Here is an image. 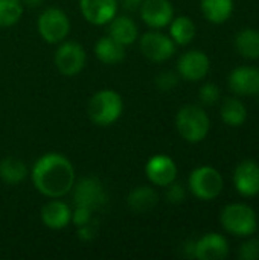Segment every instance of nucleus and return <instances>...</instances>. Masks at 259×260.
<instances>
[{"label": "nucleus", "mask_w": 259, "mask_h": 260, "mask_svg": "<svg viewBox=\"0 0 259 260\" xmlns=\"http://www.w3.org/2000/svg\"><path fill=\"white\" fill-rule=\"evenodd\" d=\"M32 181L38 192L50 198L69 193L75 183L72 163L60 154H46L38 158L32 169Z\"/></svg>", "instance_id": "obj_1"}, {"label": "nucleus", "mask_w": 259, "mask_h": 260, "mask_svg": "<svg viewBox=\"0 0 259 260\" xmlns=\"http://www.w3.org/2000/svg\"><path fill=\"white\" fill-rule=\"evenodd\" d=\"M122 98L113 90H101L93 94L87 105L90 120L99 126H107L116 122L122 113Z\"/></svg>", "instance_id": "obj_2"}, {"label": "nucleus", "mask_w": 259, "mask_h": 260, "mask_svg": "<svg viewBox=\"0 0 259 260\" xmlns=\"http://www.w3.org/2000/svg\"><path fill=\"white\" fill-rule=\"evenodd\" d=\"M176 125L186 142L198 143L208 136L211 122L203 108L197 105H186L177 113Z\"/></svg>", "instance_id": "obj_3"}, {"label": "nucleus", "mask_w": 259, "mask_h": 260, "mask_svg": "<svg viewBox=\"0 0 259 260\" xmlns=\"http://www.w3.org/2000/svg\"><path fill=\"white\" fill-rule=\"evenodd\" d=\"M221 224L226 232L235 236H250L258 229L256 213L246 204H231L224 207Z\"/></svg>", "instance_id": "obj_4"}, {"label": "nucleus", "mask_w": 259, "mask_h": 260, "mask_svg": "<svg viewBox=\"0 0 259 260\" xmlns=\"http://www.w3.org/2000/svg\"><path fill=\"white\" fill-rule=\"evenodd\" d=\"M189 187L191 192L203 200V201H209L217 198L221 190H223V177L221 174L209 166H203L195 169L191 177H189Z\"/></svg>", "instance_id": "obj_5"}, {"label": "nucleus", "mask_w": 259, "mask_h": 260, "mask_svg": "<svg viewBox=\"0 0 259 260\" xmlns=\"http://www.w3.org/2000/svg\"><path fill=\"white\" fill-rule=\"evenodd\" d=\"M70 23L67 15L56 8L46 9L38 18V32L47 43H60L69 34Z\"/></svg>", "instance_id": "obj_6"}, {"label": "nucleus", "mask_w": 259, "mask_h": 260, "mask_svg": "<svg viewBox=\"0 0 259 260\" xmlns=\"http://www.w3.org/2000/svg\"><path fill=\"white\" fill-rule=\"evenodd\" d=\"M107 201L102 183L95 177H87L78 181L73 192V203L76 207H85L92 212L104 207Z\"/></svg>", "instance_id": "obj_7"}, {"label": "nucleus", "mask_w": 259, "mask_h": 260, "mask_svg": "<svg viewBox=\"0 0 259 260\" xmlns=\"http://www.w3.org/2000/svg\"><path fill=\"white\" fill-rule=\"evenodd\" d=\"M85 64L84 49L73 41L63 43L55 53V66L64 76H73L82 70Z\"/></svg>", "instance_id": "obj_8"}, {"label": "nucleus", "mask_w": 259, "mask_h": 260, "mask_svg": "<svg viewBox=\"0 0 259 260\" xmlns=\"http://www.w3.org/2000/svg\"><path fill=\"white\" fill-rule=\"evenodd\" d=\"M140 50L145 58L154 62H162L174 55L176 46L169 37L160 32H148L140 40Z\"/></svg>", "instance_id": "obj_9"}, {"label": "nucleus", "mask_w": 259, "mask_h": 260, "mask_svg": "<svg viewBox=\"0 0 259 260\" xmlns=\"http://www.w3.org/2000/svg\"><path fill=\"white\" fill-rule=\"evenodd\" d=\"M148 180L156 186L166 187L177 177V166L168 155H154L148 160L145 166Z\"/></svg>", "instance_id": "obj_10"}, {"label": "nucleus", "mask_w": 259, "mask_h": 260, "mask_svg": "<svg viewBox=\"0 0 259 260\" xmlns=\"http://www.w3.org/2000/svg\"><path fill=\"white\" fill-rule=\"evenodd\" d=\"M229 254L227 241L218 233H209L200 238L194 245V257L200 260H223Z\"/></svg>", "instance_id": "obj_11"}, {"label": "nucleus", "mask_w": 259, "mask_h": 260, "mask_svg": "<svg viewBox=\"0 0 259 260\" xmlns=\"http://www.w3.org/2000/svg\"><path fill=\"white\" fill-rule=\"evenodd\" d=\"M234 184L243 197L259 193V166L253 160H244L234 172Z\"/></svg>", "instance_id": "obj_12"}, {"label": "nucleus", "mask_w": 259, "mask_h": 260, "mask_svg": "<svg viewBox=\"0 0 259 260\" xmlns=\"http://www.w3.org/2000/svg\"><path fill=\"white\" fill-rule=\"evenodd\" d=\"M177 69L182 78L188 81H200L209 72V58L200 50H191L180 56Z\"/></svg>", "instance_id": "obj_13"}, {"label": "nucleus", "mask_w": 259, "mask_h": 260, "mask_svg": "<svg viewBox=\"0 0 259 260\" xmlns=\"http://www.w3.org/2000/svg\"><path fill=\"white\" fill-rule=\"evenodd\" d=\"M142 20L151 27H165L172 21L174 9L169 0H143L140 6Z\"/></svg>", "instance_id": "obj_14"}, {"label": "nucleus", "mask_w": 259, "mask_h": 260, "mask_svg": "<svg viewBox=\"0 0 259 260\" xmlns=\"http://www.w3.org/2000/svg\"><path fill=\"white\" fill-rule=\"evenodd\" d=\"M79 5L84 18L93 24L110 23L118 11L116 0H81Z\"/></svg>", "instance_id": "obj_15"}, {"label": "nucleus", "mask_w": 259, "mask_h": 260, "mask_svg": "<svg viewBox=\"0 0 259 260\" xmlns=\"http://www.w3.org/2000/svg\"><path fill=\"white\" fill-rule=\"evenodd\" d=\"M229 87L235 94L252 96L259 93V70L252 67H238L229 76Z\"/></svg>", "instance_id": "obj_16"}, {"label": "nucleus", "mask_w": 259, "mask_h": 260, "mask_svg": "<svg viewBox=\"0 0 259 260\" xmlns=\"http://www.w3.org/2000/svg\"><path fill=\"white\" fill-rule=\"evenodd\" d=\"M41 219L46 227L60 230L72 221V210L63 201H50L41 209Z\"/></svg>", "instance_id": "obj_17"}, {"label": "nucleus", "mask_w": 259, "mask_h": 260, "mask_svg": "<svg viewBox=\"0 0 259 260\" xmlns=\"http://www.w3.org/2000/svg\"><path fill=\"white\" fill-rule=\"evenodd\" d=\"M108 35L122 46H130L137 38V26L130 17H114L110 21Z\"/></svg>", "instance_id": "obj_18"}, {"label": "nucleus", "mask_w": 259, "mask_h": 260, "mask_svg": "<svg viewBox=\"0 0 259 260\" xmlns=\"http://www.w3.org/2000/svg\"><path fill=\"white\" fill-rule=\"evenodd\" d=\"M157 201H159L157 192L148 186L136 187L134 190H131V193L128 195V200H127L130 210H133L134 213L151 212L156 207Z\"/></svg>", "instance_id": "obj_19"}, {"label": "nucleus", "mask_w": 259, "mask_h": 260, "mask_svg": "<svg viewBox=\"0 0 259 260\" xmlns=\"http://www.w3.org/2000/svg\"><path fill=\"white\" fill-rule=\"evenodd\" d=\"M124 47L125 46H122L114 38L107 35V37H102L96 43L95 53H96V58L99 61H102L104 64H118L125 58V49Z\"/></svg>", "instance_id": "obj_20"}, {"label": "nucleus", "mask_w": 259, "mask_h": 260, "mask_svg": "<svg viewBox=\"0 0 259 260\" xmlns=\"http://www.w3.org/2000/svg\"><path fill=\"white\" fill-rule=\"evenodd\" d=\"M202 11L212 23H224L234 11V0H202Z\"/></svg>", "instance_id": "obj_21"}, {"label": "nucleus", "mask_w": 259, "mask_h": 260, "mask_svg": "<svg viewBox=\"0 0 259 260\" xmlns=\"http://www.w3.org/2000/svg\"><path fill=\"white\" fill-rule=\"evenodd\" d=\"M235 47L241 56L249 59L259 58V32L255 29H244L235 37Z\"/></svg>", "instance_id": "obj_22"}, {"label": "nucleus", "mask_w": 259, "mask_h": 260, "mask_svg": "<svg viewBox=\"0 0 259 260\" xmlns=\"http://www.w3.org/2000/svg\"><path fill=\"white\" fill-rule=\"evenodd\" d=\"M27 169L18 158L8 157L0 161V178L8 184H18L26 178Z\"/></svg>", "instance_id": "obj_23"}, {"label": "nucleus", "mask_w": 259, "mask_h": 260, "mask_svg": "<svg viewBox=\"0 0 259 260\" xmlns=\"http://www.w3.org/2000/svg\"><path fill=\"white\" fill-rule=\"evenodd\" d=\"M221 119L231 126H240L247 119V110L238 99H226L221 107Z\"/></svg>", "instance_id": "obj_24"}, {"label": "nucleus", "mask_w": 259, "mask_h": 260, "mask_svg": "<svg viewBox=\"0 0 259 260\" xmlns=\"http://www.w3.org/2000/svg\"><path fill=\"white\" fill-rule=\"evenodd\" d=\"M171 37L177 44H188L195 37V24L188 17H177L171 23Z\"/></svg>", "instance_id": "obj_25"}, {"label": "nucleus", "mask_w": 259, "mask_h": 260, "mask_svg": "<svg viewBox=\"0 0 259 260\" xmlns=\"http://www.w3.org/2000/svg\"><path fill=\"white\" fill-rule=\"evenodd\" d=\"M23 12L21 0H0V26L8 27L15 24Z\"/></svg>", "instance_id": "obj_26"}, {"label": "nucleus", "mask_w": 259, "mask_h": 260, "mask_svg": "<svg viewBox=\"0 0 259 260\" xmlns=\"http://www.w3.org/2000/svg\"><path fill=\"white\" fill-rule=\"evenodd\" d=\"M238 257L243 260L259 259V239H249L244 242L238 251Z\"/></svg>", "instance_id": "obj_27"}, {"label": "nucleus", "mask_w": 259, "mask_h": 260, "mask_svg": "<svg viewBox=\"0 0 259 260\" xmlns=\"http://www.w3.org/2000/svg\"><path fill=\"white\" fill-rule=\"evenodd\" d=\"M200 101L205 105H214L220 99V88L215 84H205L200 88Z\"/></svg>", "instance_id": "obj_28"}, {"label": "nucleus", "mask_w": 259, "mask_h": 260, "mask_svg": "<svg viewBox=\"0 0 259 260\" xmlns=\"http://www.w3.org/2000/svg\"><path fill=\"white\" fill-rule=\"evenodd\" d=\"M179 84V76L174 72H162L156 78V85L162 91H169Z\"/></svg>", "instance_id": "obj_29"}, {"label": "nucleus", "mask_w": 259, "mask_h": 260, "mask_svg": "<svg viewBox=\"0 0 259 260\" xmlns=\"http://www.w3.org/2000/svg\"><path fill=\"white\" fill-rule=\"evenodd\" d=\"M168 187V190H166V200L171 203V204H180L183 200H185V197H186V192H185V189H183V186L180 184V183H171V184H168L166 186Z\"/></svg>", "instance_id": "obj_30"}, {"label": "nucleus", "mask_w": 259, "mask_h": 260, "mask_svg": "<svg viewBox=\"0 0 259 260\" xmlns=\"http://www.w3.org/2000/svg\"><path fill=\"white\" fill-rule=\"evenodd\" d=\"M72 221L76 227L87 224L89 221H92V210H89L85 207H76L72 215Z\"/></svg>", "instance_id": "obj_31"}, {"label": "nucleus", "mask_w": 259, "mask_h": 260, "mask_svg": "<svg viewBox=\"0 0 259 260\" xmlns=\"http://www.w3.org/2000/svg\"><path fill=\"white\" fill-rule=\"evenodd\" d=\"M96 232H98V227L93 219L89 221L87 224L78 227V235H79V239H82V241H92L96 236Z\"/></svg>", "instance_id": "obj_32"}, {"label": "nucleus", "mask_w": 259, "mask_h": 260, "mask_svg": "<svg viewBox=\"0 0 259 260\" xmlns=\"http://www.w3.org/2000/svg\"><path fill=\"white\" fill-rule=\"evenodd\" d=\"M142 3H143V0H121V5L128 12H134V11L140 9Z\"/></svg>", "instance_id": "obj_33"}, {"label": "nucleus", "mask_w": 259, "mask_h": 260, "mask_svg": "<svg viewBox=\"0 0 259 260\" xmlns=\"http://www.w3.org/2000/svg\"><path fill=\"white\" fill-rule=\"evenodd\" d=\"M21 2H24L29 6H37L38 3H41V0H21Z\"/></svg>", "instance_id": "obj_34"}]
</instances>
